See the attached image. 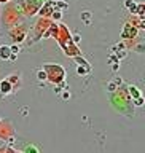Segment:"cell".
Instances as JSON below:
<instances>
[]
</instances>
